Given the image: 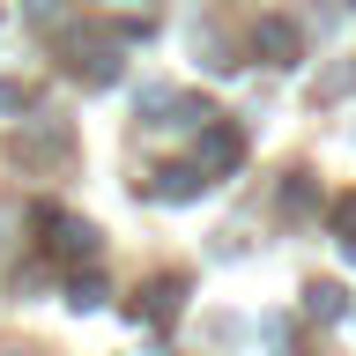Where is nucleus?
I'll return each mask as SVG.
<instances>
[{"mask_svg": "<svg viewBox=\"0 0 356 356\" xmlns=\"http://www.w3.org/2000/svg\"><path fill=\"white\" fill-rule=\"evenodd\" d=\"M44 245L67 252V260H82V252H89V230H82V222H52V238H44Z\"/></svg>", "mask_w": 356, "mask_h": 356, "instance_id": "f257e3e1", "label": "nucleus"}, {"mask_svg": "<svg viewBox=\"0 0 356 356\" xmlns=\"http://www.w3.org/2000/svg\"><path fill=\"white\" fill-rule=\"evenodd\" d=\"M305 297H312V312H319V319H334V312H341V289H334V282H312Z\"/></svg>", "mask_w": 356, "mask_h": 356, "instance_id": "7ed1b4c3", "label": "nucleus"}, {"mask_svg": "<svg viewBox=\"0 0 356 356\" xmlns=\"http://www.w3.org/2000/svg\"><path fill=\"white\" fill-rule=\"evenodd\" d=\"M186 193H193V171H163L156 178V200H186Z\"/></svg>", "mask_w": 356, "mask_h": 356, "instance_id": "f03ea898", "label": "nucleus"}]
</instances>
